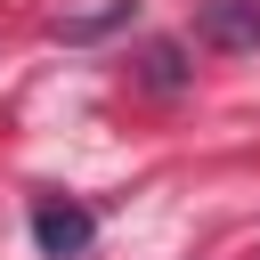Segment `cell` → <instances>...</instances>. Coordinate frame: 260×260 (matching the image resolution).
I'll list each match as a JSON object with an SVG mask.
<instances>
[{"mask_svg":"<svg viewBox=\"0 0 260 260\" xmlns=\"http://www.w3.org/2000/svg\"><path fill=\"white\" fill-rule=\"evenodd\" d=\"M195 32L211 49H228V57H244V49H260V0H203Z\"/></svg>","mask_w":260,"mask_h":260,"instance_id":"1","label":"cell"},{"mask_svg":"<svg viewBox=\"0 0 260 260\" xmlns=\"http://www.w3.org/2000/svg\"><path fill=\"white\" fill-rule=\"evenodd\" d=\"M89 236H98V219H89L81 203H57V195H49V203H32V244H41L49 260H73Z\"/></svg>","mask_w":260,"mask_h":260,"instance_id":"2","label":"cell"},{"mask_svg":"<svg viewBox=\"0 0 260 260\" xmlns=\"http://www.w3.org/2000/svg\"><path fill=\"white\" fill-rule=\"evenodd\" d=\"M138 89L179 98V89H187V49H179V41H146V49H138Z\"/></svg>","mask_w":260,"mask_h":260,"instance_id":"3","label":"cell"},{"mask_svg":"<svg viewBox=\"0 0 260 260\" xmlns=\"http://www.w3.org/2000/svg\"><path fill=\"white\" fill-rule=\"evenodd\" d=\"M130 16H138V0H106V8H81V16H57V41H98V32L130 24Z\"/></svg>","mask_w":260,"mask_h":260,"instance_id":"4","label":"cell"}]
</instances>
